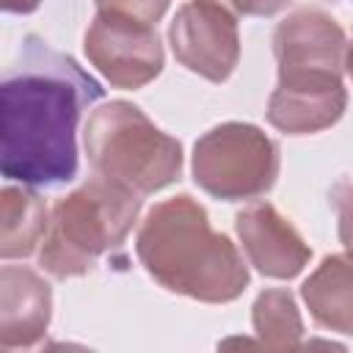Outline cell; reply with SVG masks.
Instances as JSON below:
<instances>
[{
  "label": "cell",
  "instance_id": "e0dca14e",
  "mask_svg": "<svg viewBox=\"0 0 353 353\" xmlns=\"http://www.w3.org/2000/svg\"><path fill=\"white\" fill-rule=\"evenodd\" d=\"M221 3L243 17H273V14L284 11L292 0H221Z\"/></svg>",
  "mask_w": 353,
  "mask_h": 353
},
{
  "label": "cell",
  "instance_id": "30bf717a",
  "mask_svg": "<svg viewBox=\"0 0 353 353\" xmlns=\"http://www.w3.org/2000/svg\"><path fill=\"white\" fill-rule=\"evenodd\" d=\"M234 232L248 262L268 279L290 281L312 259L303 234L270 201H256L234 215Z\"/></svg>",
  "mask_w": 353,
  "mask_h": 353
},
{
  "label": "cell",
  "instance_id": "52a82bcc",
  "mask_svg": "<svg viewBox=\"0 0 353 353\" xmlns=\"http://www.w3.org/2000/svg\"><path fill=\"white\" fill-rule=\"evenodd\" d=\"M168 44L188 72L223 83L240 63L237 14L221 0H188L168 25Z\"/></svg>",
  "mask_w": 353,
  "mask_h": 353
},
{
  "label": "cell",
  "instance_id": "ac0fdd59",
  "mask_svg": "<svg viewBox=\"0 0 353 353\" xmlns=\"http://www.w3.org/2000/svg\"><path fill=\"white\" fill-rule=\"evenodd\" d=\"M41 0H0V8L8 14H33Z\"/></svg>",
  "mask_w": 353,
  "mask_h": 353
},
{
  "label": "cell",
  "instance_id": "8992f818",
  "mask_svg": "<svg viewBox=\"0 0 353 353\" xmlns=\"http://www.w3.org/2000/svg\"><path fill=\"white\" fill-rule=\"evenodd\" d=\"M83 50L88 63L97 66L113 88L124 91L143 88L165 66L157 28L116 11H97L83 36Z\"/></svg>",
  "mask_w": 353,
  "mask_h": 353
},
{
  "label": "cell",
  "instance_id": "5bb4252c",
  "mask_svg": "<svg viewBox=\"0 0 353 353\" xmlns=\"http://www.w3.org/2000/svg\"><path fill=\"white\" fill-rule=\"evenodd\" d=\"M251 325L262 347L268 350H298L303 339V320L295 295L284 287L262 290L251 306Z\"/></svg>",
  "mask_w": 353,
  "mask_h": 353
},
{
  "label": "cell",
  "instance_id": "3957f363",
  "mask_svg": "<svg viewBox=\"0 0 353 353\" xmlns=\"http://www.w3.org/2000/svg\"><path fill=\"white\" fill-rule=\"evenodd\" d=\"M141 193L110 176H91L61 196L50 212V229L39 245V265L52 279L91 273L99 259H124V243L138 223Z\"/></svg>",
  "mask_w": 353,
  "mask_h": 353
},
{
  "label": "cell",
  "instance_id": "d6986e66",
  "mask_svg": "<svg viewBox=\"0 0 353 353\" xmlns=\"http://www.w3.org/2000/svg\"><path fill=\"white\" fill-rule=\"evenodd\" d=\"M345 72L350 74V80H353V39L347 41V58H345Z\"/></svg>",
  "mask_w": 353,
  "mask_h": 353
},
{
  "label": "cell",
  "instance_id": "8fae6325",
  "mask_svg": "<svg viewBox=\"0 0 353 353\" xmlns=\"http://www.w3.org/2000/svg\"><path fill=\"white\" fill-rule=\"evenodd\" d=\"M52 320V287L25 265L0 268V347L22 350L44 339Z\"/></svg>",
  "mask_w": 353,
  "mask_h": 353
},
{
  "label": "cell",
  "instance_id": "7c38bea8",
  "mask_svg": "<svg viewBox=\"0 0 353 353\" xmlns=\"http://www.w3.org/2000/svg\"><path fill=\"white\" fill-rule=\"evenodd\" d=\"M301 298L320 328L353 336V251L323 256L301 284Z\"/></svg>",
  "mask_w": 353,
  "mask_h": 353
},
{
  "label": "cell",
  "instance_id": "2e32d148",
  "mask_svg": "<svg viewBox=\"0 0 353 353\" xmlns=\"http://www.w3.org/2000/svg\"><path fill=\"white\" fill-rule=\"evenodd\" d=\"M97 11H116L157 25L168 11V0H94Z\"/></svg>",
  "mask_w": 353,
  "mask_h": 353
},
{
  "label": "cell",
  "instance_id": "9a60e30c",
  "mask_svg": "<svg viewBox=\"0 0 353 353\" xmlns=\"http://www.w3.org/2000/svg\"><path fill=\"white\" fill-rule=\"evenodd\" d=\"M331 201L336 210V234L339 243L353 251V179H342L331 190Z\"/></svg>",
  "mask_w": 353,
  "mask_h": 353
},
{
  "label": "cell",
  "instance_id": "4fadbf2b",
  "mask_svg": "<svg viewBox=\"0 0 353 353\" xmlns=\"http://www.w3.org/2000/svg\"><path fill=\"white\" fill-rule=\"evenodd\" d=\"M0 256L6 262L36 254L50 229L47 201L33 190V185H6L0 190Z\"/></svg>",
  "mask_w": 353,
  "mask_h": 353
},
{
  "label": "cell",
  "instance_id": "ba28073f",
  "mask_svg": "<svg viewBox=\"0 0 353 353\" xmlns=\"http://www.w3.org/2000/svg\"><path fill=\"white\" fill-rule=\"evenodd\" d=\"M347 108V88L336 72H279L268 97V121L287 135H312L334 127Z\"/></svg>",
  "mask_w": 353,
  "mask_h": 353
},
{
  "label": "cell",
  "instance_id": "6da1fadb",
  "mask_svg": "<svg viewBox=\"0 0 353 353\" xmlns=\"http://www.w3.org/2000/svg\"><path fill=\"white\" fill-rule=\"evenodd\" d=\"M105 88L72 55L25 36L0 83V171L47 188L77 176V124Z\"/></svg>",
  "mask_w": 353,
  "mask_h": 353
},
{
  "label": "cell",
  "instance_id": "5b68a950",
  "mask_svg": "<svg viewBox=\"0 0 353 353\" xmlns=\"http://www.w3.org/2000/svg\"><path fill=\"white\" fill-rule=\"evenodd\" d=\"M281 168L279 143L256 124L223 121L193 143V182L218 201L265 196Z\"/></svg>",
  "mask_w": 353,
  "mask_h": 353
},
{
  "label": "cell",
  "instance_id": "9c48e42d",
  "mask_svg": "<svg viewBox=\"0 0 353 353\" xmlns=\"http://www.w3.org/2000/svg\"><path fill=\"white\" fill-rule=\"evenodd\" d=\"M279 72H345L347 36L323 8H295L273 30Z\"/></svg>",
  "mask_w": 353,
  "mask_h": 353
},
{
  "label": "cell",
  "instance_id": "277c9868",
  "mask_svg": "<svg viewBox=\"0 0 353 353\" xmlns=\"http://www.w3.org/2000/svg\"><path fill=\"white\" fill-rule=\"evenodd\" d=\"M83 146L97 174L141 196H152L182 176V143L127 99H110L91 110Z\"/></svg>",
  "mask_w": 353,
  "mask_h": 353
},
{
  "label": "cell",
  "instance_id": "7a4b0ae2",
  "mask_svg": "<svg viewBox=\"0 0 353 353\" xmlns=\"http://www.w3.org/2000/svg\"><path fill=\"white\" fill-rule=\"evenodd\" d=\"M135 256L163 290L201 303H232L251 281L237 245L210 226L207 210L188 193L149 207Z\"/></svg>",
  "mask_w": 353,
  "mask_h": 353
}]
</instances>
